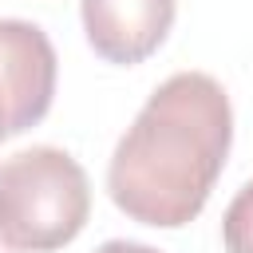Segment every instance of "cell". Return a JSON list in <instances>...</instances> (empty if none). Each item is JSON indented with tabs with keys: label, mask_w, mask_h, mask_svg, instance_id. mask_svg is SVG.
<instances>
[{
	"label": "cell",
	"mask_w": 253,
	"mask_h": 253,
	"mask_svg": "<svg viewBox=\"0 0 253 253\" xmlns=\"http://www.w3.org/2000/svg\"><path fill=\"white\" fill-rule=\"evenodd\" d=\"M174 12L178 0H83L79 4L87 43L95 47L99 59L119 67H134L150 59L166 43L174 28Z\"/></svg>",
	"instance_id": "4"
},
{
	"label": "cell",
	"mask_w": 253,
	"mask_h": 253,
	"mask_svg": "<svg viewBox=\"0 0 253 253\" xmlns=\"http://www.w3.org/2000/svg\"><path fill=\"white\" fill-rule=\"evenodd\" d=\"M233 142V107L206 71H178L154 87L107 166L111 202L138 225H190L210 202Z\"/></svg>",
	"instance_id": "1"
},
{
	"label": "cell",
	"mask_w": 253,
	"mask_h": 253,
	"mask_svg": "<svg viewBox=\"0 0 253 253\" xmlns=\"http://www.w3.org/2000/svg\"><path fill=\"white\" fill-rule=\"evenodd\" d=\"M221 241L225 253H253V178L233 194L221 217Z\"/></svg>",
	"instance_id": "5"
},
{
	"label": "cell",
	"mask_w": 253,
	"mask_h": 253,
	"mask_svg": "<svg viewBox=\"0 0 253 253\" xmlns=\"http://www.w3.org/2000/svg\"><path fill=\"white\" fill-rule=\"evenodd\" d=\"M59 59L47 32L32 20H0V111L8 138L36 126L55 99Z\"/></svg>",
	"instance_id": "3"
},
{
	"label": "cell",
	"mask_w": 253,
	"mask_h": 253,
	"mask_svg": "<svg viewBox=\"0 0 253 253\" xmlns=\"http://www.w3.org/2000/svg\"><path fill=\"white\" fill-rule=\"evenodd\" d=\"M91 213L87 170L59 146H28L0 162V245L51 253L71 245Z\"/></svg>",
	"instance_id": "2"
},
{
	"label": "cell",
	"mask_w": 253,
	"mask_h": 253,
	"mask_svg": "<svg viewBox=\"0 0 253 253\" xmlns=\"http://www.w3.org/2000/svg\"><path fill=\"white\" fill-rule=\"evenodd\" d=\"M95 253H162V249L142 245V241H126V237H111V241H103Z\"/></svg>",
	"instance_id": "6"
},
{
	"label": "cell",
	"mask_w": 253,
	"mask_h": 253,
	"mask_svg": "<svg viewBox=\"0 0 253 253\" xmlns=\"http://www.w3.org/2000/svg\"><path fill=\"white\" fill-rule=\"evenodd\" d=\"M8 138V126H4V111H0V142Z\"/></svg>",
	"instance_id": "7"
}]
</instances>
